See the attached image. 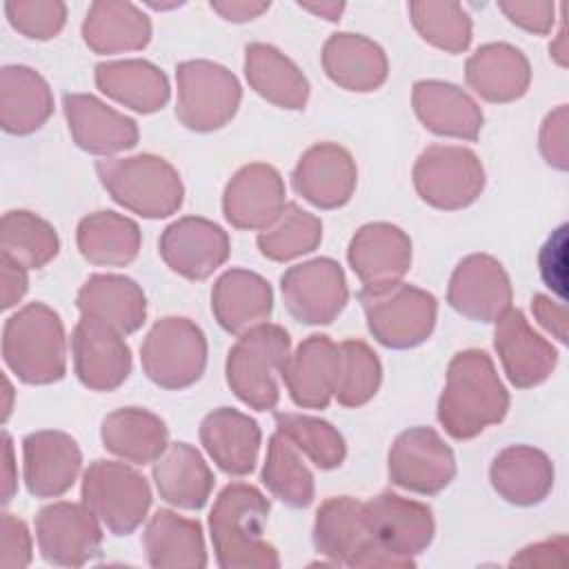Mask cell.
I'll return each instance as SVG.
<instances>
[{"label":"cell","instance_id":"6da1fadb","mask_svg":"<svg viewBox=\"0 0 569 569\" xmlns=\"http://www.w3.org/2000/svg\"><path fill=\"white\" fill-rule=\"evenodd\" d=\"M509 411V393L493 360L480 349L456 353L438 400V420L456 440H469L498 425Z\"/></svg>","mask_w":569,"mask_h":569},{"label":"cell","instance_id":"7a4b0ae2","mask_svg":"<svg viewBox=\"0 0 569 569\" xmlns=\"http://www.w3.org/2000/svg\"><path fill=\"white\" fill-rule=\"evenodd\" d=\"M269 500L247 482L227 485L209 513L216 560L222 569H278L280 558L267 542Z\"/></svg>","mask_w":569,"mask_h":569},{"label":"cell","instance_id":"3957f363","mask_svg":"<svg viewBox=\"0 0 569 569\" xmlns=\"http://www.w3.org/2000/svg\"><path fill=\"white\" fill-rule=\"evenodd\" d=\"M2 358L27 385H51L64 378L67 342L60 316L44 302H29L7 318Z\"/></svg>","mask_w":569,"mask_h":569},{"label":"cell","instance_id":"277c9868","mask_svg":"<svg viewBox=\"0 0 569 569\" xmlns=\"http://www.w3.org/2000/svg\"><path fill=\"white\" fill-rule=\"evenodd\" d=\"M96 173L120 207L142 218H167L182 207V180L160 156L140 153L129 158H107L96 162Z\"/></svg>","mask_w":569,"mask_h":569},{"label":"cell","instance_id":"5b68a950","mask_svg":"<svg viewBox=\"0 0 569 569\" xmlns=\"http://www.w3.org/2000/svg\"><path fill=\"white\" fill-rule=\"evenodd\" d=\"M291 340L280 325L262 322L229 349L227 382L231 391L256 411H271L280 400L278 376L289 358Z\"/></svg>","mask_w":569,"mask_h":569},{"label":"cell","instance_id":"8992f818","mask_svg":"<svg viewBox=\"0 0 569 569\" xmlns=\"http://www.w3.org/2000/svg\"><path fill=\"white\" fill-rule=\"evenodd\" d=\"M358 300L365 309L371 336L389 349L418 347L436 327V298L402 280L378 289L362 287Z\"/></svg>","mask_w":569,"mask_h":569},{"label":"cell","instance_id":"52a82bcc","mask_svg":"<svg viewBox=\"0 0 569 569\" xmlns=\"http://www.w3.org/2000/svg\"><path fill=\"white\" fill-rule=\"evenodd\" d=\"M313 547L333 565L347 567H409L405 560L376 545L365 520V507L358 498H327L313 522Z\"/></svg>","mask_w":569,"mask_h":569},{"label":"cell","instance_id":"ba28073f","mask_svg":"<svg viewBox=\"0 0 569 569\" xmlns=\"http://www.w3.org/2000/svg\"><path fill=\"white\" fill-rule=\"evenodd\" d=\"M82 502L113 533H133L151 507L147 478L124 462L93 460L82 473Z\"/></svg>","mask_w":569,"mask_h":569},{"label":"cell","instance_id":"9c48e42d","mask_svg":"<svg viewBox=\"0 0 569 569\" xmlns=\"http://www.w3.org/2000/svg\"><path fill=\"white\" fill-rule=\"evenodd\" d=\"M140 362L147 378L162 389L191 387L207 367V338L189 318L167 316L144 336Z\"/></svg>","mask_w":569,"mask_h":569},{"label":"cell","instance_id":"30bf717a","mask_svg":"<svg viewBox=\"0 0 569 569\" xmlns=\"http://www.w3.org/2000/svg\"><path fill=\"white\" fill-rule=\"evenodd\" d=\"M178 120L191 131H216L238 111L242 89L238 78L211 60H187L176 67Z\"/></svg>","mask_w":569,"mask_h":569},{"label":"cell","instance_id":"8fae6325","mask_svg":"<svg viewBox=\"0 0 569 569\" xmlns=\"http://www.w3.org/2000/svg\"><path fill=\"white\" fill-rule=\"evenodd\" d=\"M413 187L427 204L456 211L478 200L485 189V169L471 149L431 144L413 164Z\"/></svg>","mask_w":569,"mask_h":569},{"label":"cell","instance_id":"7c38bea8","mask_svg":"<svg viewBox=\"0 0 569 569\" xmlns=\"http://www.w3.org/2000/svg\"><path fill=\"white\" fill-rule=\"evenodd\" d=\"M387 469L393 485L413 493L433 496L453 480L456 456L436 429L411 427L393 440Z\"/></svg>","mask_w":569,"mask_h":569},{"label":"cell","instance_id":"4fadbf2b","mask_svg":"<svg viewBox=\"0 0 569 569\" xmlns=\"http://www.w3.org/2000/svg\"><path fill=\"white\" fill-rule=\"evenodd\" d=\"M282 302L302 325H329L349 300L342 267L331 258H313L289 267L280 278Z\"/></svg>","mask_w":569,"mask_h":569},{"label":"cell","instance_id":"5bb4252c","mask_svg":"<svg viewBox=\"0 0 569 569\" xmlns=\"http://www.w3.org/2000/svg\"><path fill=\"white\" fill-rule=\"evenodd\" d=\"M362 507L376 545L413 567V556L422 553L436 533L431 509L425 502L402 498L393 491H382L362 502Z\"/></svg>","mask_w":569,"mask_h":569},{"label":"cell","instance_id":"9a60e30c","mask_svg":"<svg viewBox=\"0 0 569 569\" xmlns=\"http://www.w3.org/2000/svg\"><path fill=\"white\" fill-rule=\"evenodd\" d=\"M36 540L42 558L58 567H82L100 553L102 529L82 502H53L36 516Z\"/></svg>","mask_w":569,"mask_h":569},{"label":"cell","instance_id":"2e32d148","mask_svg":"<svg viewBox=\"0 0 569 569\" xmlns=\"http://www.w3.org/2000/svg\"><path fill=\"white\" fill-rule=\"evenodd\" d=\"M71 356L78 380L93 391H113L131 373L124 336L91 316H82L73 327Z\"/></svg>","mask_w":569,"mask_h":569},{"label":"cell","instance_id":"e0dca14e","mask_svg":"<svg viewBox=\"0 0 569 569\" xmlns=\"http://www.w3.org/2000/svg\"><path fill=\"white\" fill-rule=\"evenodd\" d=\"M229 249L227 231L200 216L178 218L158 240L164 264L187 280L209 278L227 262Z\"/></svg>","mask_w":569,"mask_h":569},{"label":"cell","instance_id":"ac0fdd59","mask_svg":"<svg viewBox=\"0 0 569 569\" xmlns=\"http://www.w3.org/2000/svg\"><path fill=\"white\" fill-rule=\"evenodd\" d=\"M511 296L505 267L487 253L462 258L447 287V302L476 322H496L511 307Z\"/></svg>","mask_w":569,"mask_h":569},{"label":"cell","instance_id":"d6986e66","mask_svg":"<svg viewBox=\"0 0 569 569\" xmlns=\"http://www.w3.org/2000/svg\"><path fill=\"white\" fill-rule=\"evenodd\" d=\"M291 180L293 189L313 207L338 209L351 200L358 169L345 147L336 142H318L300 156Z\"/></svg>","mask_w":569,"mask_h":569},{"label":"cell","instance_id":"ffe728a7","mask_svg":"<svg viewBox=\"0 0 569 569\" xmlns=\"http://www.w3.org/2000/svg\"><path fill=\"white\" fill-rule=\"evenodd\" d=\"M493 347L507 378L518 389H529L545 382L558 362V351L551 347V342L538 336L525 313L513 307H509L496 320Z\"/></svg>","mask_w":569,"mask_h":569},{"label":"cell","instance_id":"44dd1931","mask_svg":"<svg viewBox=\"0 0 569 569\" xmlns=\"http://www.w3.org/2000/svg\"><path fill=\"white\" fill-rule=\"evenodd\" d=\"M62 111L73 142L93 156H113L136 147L138 124L91 93H64Z\"/></svg>","mask_w":569,"mask_h":569},{"label":"cell","instance_id":"7402d4cb","mask_svg":"<svg viewBox=\"0 0 569 569\" xmlns=\"http://www.w3.org/2000/svg\"><path fill=\"white\" fill-rule=\"evenodd\" d=\"M284 204L282 176L264 162H251L238 169L222 196V213L227 222L247 231H262L269 227Z\"/></svg>","mask_w":569,"mask_h":569},{"label":"cell","instance_id":"603a6c76","mask_svg":"<svg viewBox=\"0 0 569 569\" xmlns=\"http://www.w3.org/2000/svg\"><path fill=\"white\" fill-rule=\"evenodd\" d=\"M347 260L365 289L387 287L409 271L411 240L396 224L369 222L353 233Z\"/></svg>","mask_w":569,"mask_h":569},{"label":"cell","instance_id":"cb8c5ba5","mask_svg":"<svg viewBox=\"0 0 569 569\" xmlns=\"http://www.w3.org/2000/svg\"><path fill=\"white\" fill-rule=\"evenodd\" d=\"M24 485L36 498L67 493L82 467L78 442L64 431H33L22 440Z\"/></svg>","mask_w":569,"mask_h":569},{"label":"cell","instance_id":"d4e9b609","mask_svg":"<svg viewBox=\"0 0 569 569\" xmlns=\"http://www.w3.org/2000/svg\"><path fill=\"white\" fill-rule=\"evenodd\" d=\"M338 360V345L329 336L313 333L305 338L289 353L280 376L291 400L302 409H325L333 398Z\"/></svg>","mask_w":569,"mask_h":569},{"label":"cell","instance_id":"484cf974","mask_svg":"<svg viewBox=\"0 0 569 569\" xmlns=\"http://www.w3.org/2000/svg\"><path fill=\"white\" fill-rule=\"evenodd\" d=\"M418 120L436 136L473 142L482 129V111L460 87L442 80H418L411 91Z\"/></svg>","mask_w":569,"mask_h":569},{"label":"cell","instance_id":"4316f807","mask_svg":"<svg viewBox=\"0 0 569 569\" xmlns=\"http://www.w3.org/2000/svg\"><path fill=\"white\" fill-rule=\"evenodd\" d=\"M273 309L271 284L247 269H227L211 289V311L229 333H244L269 320Z\"/></svg>","mask_w":569,"mask_h":569},{"label":"cell","instance_id":"83f0119b","mask_svg":"<svg viewBox=\"0 0 569 569\" xmlns=\"http://www.w3.org/2000/svg\"><path fill=\"white\" fill-rule=\"evenodd\" d=\"M260 427L247 413L220 407L200 422V442L229 476H247L253 471L260 451Z\"/></svg>","mask_w":569,"mask_h":569},{"label":"cell","instance_id":"f1b7e54d","mask_svg":"<svg viewBox=\"0 0 569 569\" xmlns=\"http://www.w3.org/2000/svg\"><path fill=\"white\" fill-rule=\"evenodd\" d=\"M76 307L82 316H91L129 336L138 331L147 318V298L140 284L118 273H93L78 289Z\"/></svg>","mask_w":569,"mask_h":569},{"label":"cell","instance_id":"f546056e","mask_svg":"<svg viewBox=\"0 0 569 569\" xmlns=\"http://www.w3.org/2000/svg\"><path fill=\"white\" fill-rule=\"evenodd\" d=\"M53 113L49 82L27 64H7L0 71V124L11 136L38 131Z\"/></svg>","mask_w":569,"mask_h":569},{"label":"cell","instance_id":"4dcf8cb0","mask_svg":"<svg viewBox=\"0 0 569 569\" xmlns=\"http://www.w3.org/2000/svg\"><path fill=\"white\" fill-rule=\"evenodd\" d=\"M489 478L500 498L518 507H531L542 502L553 489V465L536 447L511 445L493 458Z\"/></svg>","mask_w":569,"mask_h":569},{"label":"cell","instance_id":"1f68e13d","mask_svg":"<svg viewBox=\"0 0 569 569\" xmlns=\"http://www.w3.org/2000/svg\"><path fill=\"white\" fill-rule=\"evenodd\" d=\"M153 482L160 498L178 509L198 511L213 489V473L200 451L187 442L167 445L153 460Z\"/></svg>","mask_w":569,"mask_h":569},{"label":"cell","instance_id":"d6a6232c","mask_svg":"<svg viewBox=\"0 0 569 569\" xmlns=\"http://www.w3.org/2000/svg\"><path fill=\"white\" fill-rule=\"evenodd\" d=\"M467 84L487 102H511L525 96L531 69L525 53L507 42L476 49L465 64Z\"/></svg>","mask_w":569,"mask_h":569},{"label":"cell","instance_id":"836d02e7","mask_svg":"<svg viewBox=\"0 0 569 569\" xmlns=\"http://www.w3.org/2000/svg\"><path fill=\"white\" fill-rule=\"evenodd\" d=\"M142 547L147 562L156 569H202L207 549L202 525L169 509H158L144 527Z\"/></svg>","mask_w":569,"mask_h":569},{"label":"cell","instance_id":"e575fe53","mask_svg":"<svg viewBox=\"0 0 569 569\" xmlns=\"http://www.w3.org/2000/svg\"><path fill=\"white\" fill-rule=\"evenodd\" d=\"M322 69L331 82L347 91H373L389 73L380 44L360 33H333L322 47Z\"/></svg>","mask_w":569,"mask_h":569},{"label":"cell","instance_id":"d590c367","mask_svg":"<svg viewBox=\"0 0 569 569\" xmlns=\"http://www.w3.org/2000/svg\"><path fill=\"white\" fill-rule=\"evenodd\" d=\"M96 84L111 100L138 111L153 113L169 102L167 76L149 60H113L96 64Z\"/></svg>","mask_w":569,"mask_h":569},{"label":"cell","instance_id":"8d00e7d4","mask_svg":"<svg viewBox=\"0 0 569 569\" xmlns=\"http://www.w3.org/2000/svg\"><path fill=\"white\" fill-rule=\"evenodd\" d=\"M244 76L249 87L276 107L305 109L309 100V82L302 71L271 44H247Z\"/></svg>","mask_w":569,"mask_h":569},{"label":"cell","instance_id":"74e56055","mask_svg":"<svg viewBox=\"0 0 569 569\" xmlns=\"http://www.w3.org/2000/svg\"><path fill=\"white\" fill-rule=\"evenodd\" d=\"M100 438L113 456L133 465H149L167 449L169 429L147 409L122 407L104 416Z\"/></svg>","mask_w":569,"mask_h":569},{"label":"cell","instance_id":"f35d334b","mask_svg":"<svg viewBox=\"0 0 569 569\" xmlns=\"http://www.w3.org/2000/svg\"><path fill=\"white\" fill-rule=\"evenodd\" d=\"M82 38L96 53L138 51L151 40V22L131 2L98 0L87 11Z\"/></svg>","mask_w":569,"mask_h":569},{"label":"cell","instance_id":"ab89813d","mask_svg":"<svg viewBox=\"0 0 569 569\" xmlns=\"http://www.w3.org/2000/svg\"><path fill=\"white\" fill-rule=\"evenodd\" d=\"M76 242L84 260L98 267H127L140 251V227L116 211H96L78 222Z\"/></svg>","mask_w":569,"mask_h":569},{"label":"cell","instance_id":"60d3db41","mask_svg":"<svg viewBox=\"0 0 569 569\" xmlns=\"http://www.w3.org/2000/svg\"><path fill=\"white\" fill-rule=\"evenodd\" d=\"M0 249L24 269H42L58 256L60 238L44 218L18 209L2 216Z\"/></svg>","mask_w":569,"mask_h":569},{"label":"cell","instance_id":"b9f144b4","mask_svg":"<svg viewBox=\"0 0 569 569\" xmlns=\"http://www.w3.org/2000/svg\"><path fill=\"white\" fill-rule=\"evenodd\" d=\"M264 487L287 507L302 509L313 502V473L302 462L298 447L280 431L269 438L267 458L262 467Z\"/></svg>","mask_w":569,"mask_h":569},{"label":"cell","instance_id":"7bdbcfd3","mask_svg":"<svg viewBox=\"0 0 569 569\" xmlns=\"http://www.w3.org/2000/svg\"><path fill=\"white\" fill-rule=\"evenodd\" d=\"M322 240V222L318 216L305 211L296 202H287L278 218L264 227L256 242L264 258L287 262L298 256L311 253Z\"/></svg>","mask_w":569,"mask_h":569},{"label":"cell","instance_id":"ee69618b","mask_svg":"<svg viewBox=\"0 0 569 569\" xmlns=\"http://www.w3.org/2000/svg\"><path fill=\"white\" fill-rule=\"evenodd\" d=\"M276 431L291 440L318 469H336L347 456L345 438L322 418L307 413H276Z\"/></svg>","mask_w":569,"mask_h":569},{"label":"cell","instance_id":"f6af8a7d","mask_svg":"<svg viewBox=\"0 0 569 569\" xmlns=\"http://www.w3.org/2000/svg\"><path fill=\"white\" fill-rule=\"evenodd\" d=\"M338 378L333 398L342 407H362L369 402L382 380V367L373 349L362 340H345L338 345Z\"/></svg>","mask_w":569,"mask_h":569},{"label":"cell","instance_id":"bcb514c9","mask_svg":"<svg viewBox=\"0 0 569 569\" xmlns=\"http://www.w3.org/2000/svg\"><path fill=\"white\" fill-rule=\"evenodd\" d=\"M416 31L447 53H462L471 42V20L458 2H409Z\"/></svg>","mask_w":569,"mask_h":569},{"label":"cell","instance_id":"7dc6e473","mask_svg":"<svg viewBox=\"0 0 569 569\" xmlns=\"http://www.w3.org/2000/svg\"><path fill=\"white\" fill-rule=\"evenodd\" d=\"M9 24L31 40H49L60 33L67 20V7L60 0H7Z\"/></svg>","mask_w":569,"mask_h":569},{"label":"cell","instance_id":"c3c4849f","mask_svg":"<svg viewBox=\"0 0 569 569\" xmlns=\"http://www.w3.org/2000/svg\"><path fill=\"white\" fill-rule=\"evenodd\" d=\"M538 267L545 284L560 296L565 302V282H567V224H560L538 253Z\"/></svg>","mask_w":569,"mask_h":569},{"label":"cell","instance_id":"681fc988","mask_svg":"<svg viewBox=\"0 0 569 569\" xmlns=\"http://www.w3.org/2000/svg\"><path fill=\"white\" fill-rule=\"evenodd\" d=\"M31 562V536L27 525L13 513H2L0 520V567L22 569Z\"/></svg>","mask_w":569,"mask_h":569},{"label":"cell","instance_id":"f907efd6","mask_svg":"<svg viewBox=\"0 0 569 569\" xmlns=\"http://www.w3.org/2000/svg\"><path fill=\"white\" fill-rule=\"evenodd\" d=\"M569 120H567V104H560L558 109H553L540 129V153L545 156V160L560 169L567 171L569 167Z\"/></svg>","mask_w":569,"mask_h":569},{"label":"cell","instance_id":"816d5d0a","mask_svg":"<svg viewBox=\"0 0 569 569\" xmlns=\"http://www.w3.org/2000/svg\"><path fill=\"white\" fill-rule=\"evenodd\" d=\"M498 9L525 31L545 36L553 27V4L551 2H498Z\"/></svg>","mask_w":569,"mask_h":569},{"label":"cell","instance_id":"f5cc1de1","mask_svg":"<svg viewBox=\"0 0 569 569\" xmlns=\"http://www.w3.org/2000/svg\"><path fill=\"white\" fill-rule=\"evenodd\" d=\"M511 567H567V536H556L525 547L511 558Z\"/></svg>","mask_w":569,"mask_h":569},{"label":"cell","instance_id":"db71d44e","mask_svg":"<svg viewBox=\"0 0 569 569\" xmlns=\"http://www.w3.org/2000/svg\"><path fill=\"white\" fill-rule=\"evenodd\" d=\"M531 311L536 320L560 342H567V309L562 302H553L545 293H536L531 300Z\"/></svg>","mask_w":569,"mask_h":569},{"label":"cell","instance_id":"11a10c76","mask_svg":"<svg viewBox=\"0 0 569 569\" xmlns=\"http://www.w3.org/2000/svg\"><path fill=\"white\" fill-rule=\"evenodd\" d=\"M0 273H2V287H0V307L11 309L22 300L29 287L27 269L13 262L7 256H0Z\"/></svg>","mask_w":569,"mask_h":569},{"label":"cell","instance_id":"9f6ffc18","mask_svg":"<svg viewBox=\"0 0 569 569\" xmlns=\"http://www.w3.org/2000/svg\"><path fill=\"white\" fill-rule=\"evenodd\" d=\"M209 7L213 11H218L224 20L229 22H249L253 18H258L260 13H264L269 9V2H251V0H211Z\"/></svg>","mask_w":569,"mask_h":569},{"label":"cell","instance_id":"6f0895ef","mask_svg":"<svg viewBox=\"0 0 569 569\" xmlns=\"http://www.w3.org/2000/svg\"><path fill=\"white\" fill-rule=\"evenodd\" d=\"M2 442H4V498L2 502L7 505L13 498L16 485H18V476L13 473L16 465H13V447H11V436L7 431H2Z\"/></svg>","mask_w":569,"mask_h":569},{"label":"cell","instance_id":"680465c9","mask_svg":"<svg viewBox=\"0 0 569 569\" xmlns=\"http://www.w3.org/2000/svg\"><path fill=\"white\" fill-rule=\"evenodd\" d=\"M298 7H302L316 16H322L329 22L340 20V13L345 11V2H298Z\"/></svg>","mask_w":569,"mask_h":569},{"label":"cell","instance_id":"91938a15","mask_svg":"<svg viewBox=\"0 0 569 569\" xmlns=\"http://www.w3.org/2000/svg\"><path fill=\"white\" fill-rule=\"evenodd\" d=\"M549 51H551V56L556 58V62H558L560 67H565V64H567V49H565V24L560 27L558 40H556V44H551V47H549Z\"/></svg>","mask_w":569,"mask_h":569}]
</instances>
